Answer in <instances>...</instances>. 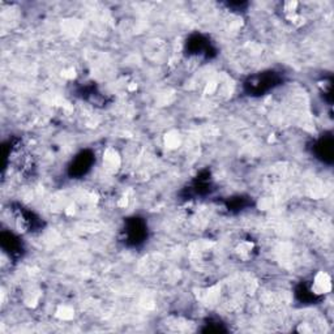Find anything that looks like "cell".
<instances>
[{
  "mask_svg": "<svg viewBox=\"0 0 334 334\" xmlns=\"http://www.w3.org/2000/svg\"><path fill=\"white\" fill-rule=\"evenodd\" d=\"M311 291L315 295H326L332 291V278L326 271H317L315 274Z\"/></svg>",
  "mask_w": 334,
  "mask_h": 334,
  "instance_id": "6da1fadb",
  "label": "cell"
},
{
  "mask_svg": "<svg viewBox=\"0 0 334 334\" xmlns=\"http://www.w3.org/2000/svg\"><path fill=\"white\" fill-rule=\"evenodd\" d=\"M120 163V157L117 154V151L113 148H109L106 149V151L103 153V165L107 170H114L117 168Z\"/></svg>",
  "mask_w": 334,
  "mask_h": 334,
  "instance_id": "7a4b0ae2",
  "label": "cell"
},
{
  "mask_svg": "<svg viewBox=\"0 0 334 334\" xmlns=\"http://www.w3.org/2000/svg\"><path fill=\"white\" fill-rule=\"evenodd\" d=\"M55 315H56V317L63 320V321H68V320H72V318L75 317V309L71 305L63 304L56 309Z\"/></svg>",
  "mask_w": 334,
  "mask_h": 334,
  "instance_id": "3957f363",
  "label": "cell"
}]
</instances>
